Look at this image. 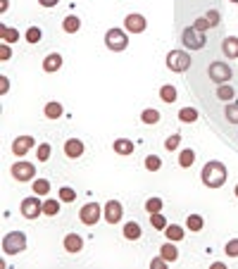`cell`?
<instances>
[{"label": "cell", "instance_id": "obj_1", "mask_svg": "<svg viewBox=\"0 0 238 269\" xmlns=\"http://www.w3.org/2000/svg\"><path fill=\"white\" fill-rule=\"evenodd\" d=\"M227 176H229L227 167L219 160L207 162L205 167H203V172H200V179H203V183H205L207 188H222L227 183Z\"/></svg>", "mask_w": 238, "mask_h": 269}, {"label": "cell", "instance_id": "obj_2", "mask_svg": "<svg viewBox=\"0 0 238 269\" xmlns=\"http://www.w3.org/2000/svg\"><path fill=\"white\" fill-rule=\"evenodd\" d=\"M26 250V236L24 231H10L2 238V253L5 255H19Z\"/></svg>", "mask_w": 238, "mask_h": 269}, {"label": "cell", "instance_id": "obj_3", "mask_svg": "<svg viewBox=\"0 0 238 269\" xmlns=\"http://www.w3.org/2000/svg\"><path fill=\"white\" fill-rule=\"evenodd\" d=\"M181 43L188 50H203L207 45V36H205V31H198L195 26H186L184 31H181Z\"/></svg>", "mask_w": 238, "mask_h": 269}, {"label": "cell", "instance_id": "obj_4", "mask_svg": "<svg viewBox=\"0 0 238 269\" xmlns=\"http://www.w3.org/2000/svg\"><path fill=\"white\" fill-rule=\"evenodd\" d=\"M207 76L215 81V84H229V79H234V69L227 65V62H222V60H215L210 69H207Z\"/></svg>", "mask_w": 238, "mask_h": 269}, {"label": "cell", "instance_id": "obj_5", "mask_svg": "<svg viewBox=\"0 0 238 269\" xmlns=\"http://www.w3.org/2000/svg\"><path fill=\"white\" fill-rule=\"evenodd\" d=\"M105 45H108L112 53H121V50L129 48V36L121 31V29H110L105 33Z\"/></svg>", "mask_w": 238, "mask_h": 269}, {"label": "cell", "instance_id": "obj_6", "mask_svg": "<svg viewBox=\"0 0 238 269\" xmlns=\"http://www.w3.org/2000/svg\"><path fill=\"white\" fill-rule=\"evenodd\" d=\"M167 67L172 72H186L191 67V55L186 50H169L167 53Z\"/></svg>", "mask_w": 238, "mask_h": 269}, {"label": "cell", "instance_id": "obj_7", "mask_svg": "<svg viewBox=\"0 0 238 269\" xmlns=\"http://www.w3.org/2000/svg\"><path fill=\"white\" fill-rule=\"evenodd\" d=\"M19 210H22V215L26 217V219H36V217L43 215V203L36 198V193L31 195V198H24L22 205H19Z\"/></svg>", "mask_w": 238, "mask_h": 269}, {"label": "cell", "instance_id": "obj_8", "mask_svg": "<svg viewBox=\"0 0 238 269\" xmlns=\"http://www.w3.org/2000/svg\"><path fill=\"white\" fill-rule=\"evenodd\" d=\"M12 176L17 179V181H33V174H36V167H33L31 162H24V160H19V162H14L12 164Z\"/></svg>", "mask_w": 238, "mask_h": 269}, {"label": "cell", "instance_id": "obj_9", "mask_svg": "<svg viewBox=\"0 0 238 269\" xmlns=\"http://www.w3.org/2000/svg\"><path fill=\"white\" fill-rule=\"evenodd\" d=\"M100 210H103V207H100L98 203H86L84 207H81V212H79V219H81L86 226H93V224H98V219L103 217Z\"/></svg>", "mask_w": 238, "mask_h": 269}, {"label": "cell", "instance_id": "obj_10", "mask_svg": "<svg viewBox=\"0 0 238 269\" xmlns=\"http://www.w3.org/2000/svg\"><path fill=\"white\" fill-rule=\"evenodd\" d=\"M103 210H105L103 217H105V222H108V224H119V222H121V217H124V207H121L119 200H108Z\"/></svg>", "mask_w": 238, "mask_h": 269}, {"label": "cell", "instance_id": "obj_11", "mask_svg": "<svg viewBox=\"0 0 238 269\" xmlns=\"http://www.w3.org/2000/svg\"><path fill=\"white\" fill-rule=\"evenodd\" d=\"M145 26H148V22H145V17L138 14V12L126 14V19H124V29H126L129 33H143L145 31Z\"/></svg>", "mask_w": 238, "mask_h": 269}, {"label": "cell", "instance_id": "obj_12", "mask_svg": "<svg viewBox=\"0 0 238 269\" xmlns=\"http://www.w3.org/2000/svg\"><path fill=\"white\" fill-rule=\"evenodd\" d=\"M33 136H17V138L12 140V152L17 155V157H22V155H26V152L33 148Z\"/></svg>", "mask_w": 238, "mask_h": 269}, {"label": "cell", "instance_id": "obj_13", "mask_svg": "<svg viewBox=\"0 0 238 269\" xmlns=\"http://www.w3.org/2000/svg\"><path fill=\"white\" fill-rule=\"evenodd\" d=\"M65 155L69 160H76V157H81L84 155V143L79 138H69L65 140Z\"/></svg>", "mask_w": 238, "mask_h": 269}, {"label": "cell", "instance_id": "obj_14", "mask_svg": "<svg viewBox=\"0 0 238 269\" xmlns=\"http://www.w3.org/2000/svg\"><path fill=\"white\" fill-rule=\"evenodd\" d=\"M222 53L227 55L229 60H236L238 57V38L236 36H229L222 41Z\"/></svg>", "mask_w": 238, "mask_h": 269}, {"label": "cell", "instance_id": "obj_15", "mask_svg": "<svg viewBox=\"0 0 238 269\" xmlns=\"http://www.w3.org/2000/svg\"><path fill=\"white\" fill-rule=\"evenodd\" d=\"M62 67V55L60 53H50V55H45V60H43V69L48 72V74H53V72H57Z\"/></svg>", "mask_w": 238, "mask_h": 269}, {"label": "cell", "instance_id": "obj_16", "mask_svg": "<svg viewBox=\"0 0 238 269\" xmlns=\"http://www.w3.org/2000/svg\"><path fill=\"white\" fill-rule=\"evenodd\" d=\"M62 243H65L67 253H79V250L84 248V241H81V236H79V234H67Z\"/></svg>", "mask_w": 238, "mask_h": 269}, {"label": "cell", "instance_id": "obj_17", "mask_svg": "<svg viewBox=\"0 0 238 269\" xmlns=\"http://www.w3.org/2000/svg\"><path fill=\"white\" fill-rule=\"evenodd\" d=\"M121 234H124V238L126 241H138L141 238V224H136V222H126L124 224V229H121Z\"/></svg>", "mask_w": 238, "mask_h": 269}, {"label": "cell", "instance_id": "obj_18", "mask_svg": "<svg viewBox=\"0 0 238 269\" xmlns=\"http://www.w3.org/2000/svg\"><path fill=\"white\" fill-rule=\"evenodd\" d=\"M236 96V91L231 84H217V98L222 100V103H229V100H234Z\"/></svg>", "mask_w": 238, "mask_h": 269}, {"label": "cell", "instance_id": "obj_19", "mask_svg": "<svg viewBox=\"0 0 238 269\" xmlns=\"http://www.w3.org/2000/svg\"><path fill=\"white\" fill-rule=\"evenodd\" d=\"M0 41L2 43H14V41H19V31L5 26V24H0Z\"/></svg>", "mask_w": 238, "mask_h": 269}, {"label": "cell", "instance_id": "obj_20", "mask_svg": "<svg viewBox=\"0 0 238 269\" xmlns=\"http://www.w3.org/2000/svg\"><path fill=\"white\" fill-rule=\"evenodd\" d=\"M112 148H115L117 155H131V152H133V143H131L129 138H117Z\"/></svg>", "mask_w": 238, "mask_h": 269}, {"label": "cell", "instance_id": "obj_21", "mask_svg": "<svg viewBox=\"0 0 238 269\" xmlns=\"http://www.w3.org/2000/svg\"><path fill=\"white\" fill-rule=\"evenodd\" d=\"M203 226H205V219L200 215H188V219H186V229L188 231H203Z\"/></svg>", "mask_w": 238, "mask_h": 269}, {"label": "cell", "instance_id": "obj_22", "mask_svg": "<svg viewBox=\"0 0 238 269\" xmlns=\"http://www.w3.org/2000/svg\"><path fill=\"white\" fill-rule=\"evenodd\" d=\"M160 255H162L167 262H176V260H179V250H176V246H172V243H164V246L160 248Z\"/></svg>", "mask_w": 238, "mask_h": 269}, {"label": "cell", "instance_id": "obj_23", "mask_svg": "<svg viewBox=\"0 0 238 269\" xmlns=\"http://www.w3.org/2000/svg\"><path fill=\"white\" fill-rule=\"evenodd\" d=\"M62 29H65L67 33H76L81 29V19L74 17V14H69V17H65V22H62Z\"/></svg>", "mask_w": 238, "mask_h": 269}, {"label": "cell", "instance_id": "obj_24", "mask_svg": "<svg viewBox=\"0 0 238 269\" xmlns=\"http://www.w3.org/2000/svg\"><path fill=\"white\" fill-rule=\"evenodd\" d=\"M43 112H45V117H48V119H60L65 110H62L60 103H48V105L43 108Z\"/></svg>", "mask_w": 238, "mask_h": 269}, {"label": "cell", "instance_id": "obj_25", "mask_svg": "<svg viewBox=\"0 0 238 269\" xmlns=\"http://www.w3.org/2000/svg\"><path fill=\"white\" fill-rule=\"evenodd\" d=\"M164 234H167V238H169V241H181V238L186 236V231L179 224H169L167 229H164Z\"/></svg>", "mask_w": 238, "mask_h": 269}, {"label": "cell", "instance_id": "obj_26", "mask_svg": "<svg viewBox=\"0 0 238 269\" xmlns=\"http://www.w3.org/2000/svg\"><path fill=\"white\" fill-rule=\"evenodd\" d=\"M160 100H162V103H174V100H176V88H174L172 84H164V86L160 88Z\"/></svg>", "mask_w": 238, "mask_h": 269}, {"label": "cell", "instance_id": "obj_27", "mask_svg": "<svg viewBox=\"0 0 238 269\" xmlns=\"http://www.w3.org/2000/svg\"><path fill=\"white\" fill-rule=\"evenodd\" d=\"M43 215H48V217L60 215V200H53V198L43 200Z\"/></svg>", "mask_w": 238, "mask_h": 269}, {"label": "cell", "instance_id": "obj_28", "mask_svg": "<svg viewBox=\"0 0 238 269\" xmlns=\"http://www.w3.org/2000/svg\"><path fill=\"white\" fill-rule=\"evenodd\" d=\"M195 162V152L191 150V148H186V150H181V155H179V164L184 167V169H188V167H193Z\"/></svg>", "mask_w": 238, "mask_h": 269}, {"label": "cell", "instance_id": "obj_29", "mask_svg": "<svg viewBox=\"0 0 238 269\" xmlns=\"http://www.w3.org/2000/svg\"><path fill=\"white\" fill-rule=\"evenodd\" d=\"M33 193L48 195L50 193V181H48V179H33Z\"/></svg>", "mask_w": 238, "mask_h": 269}, {"label": "cell", "instance_id": "obj_30", "mask_svg": "<svg viewBox=\"0 0 238 269\" xmlns=\"http://www.w3.org/2000/svg\"><path fill=\"white\" fill-rule=\"evenodd\" d=\"M179 119L186 122V124H193L195 119H198V110L195 108H181L179 110Z\"/></svg>", "mask_w": 238, "mask_h": 269}, {"label": "cell", "instance_id": "obj_31", "mask_svg": "<svg viewBox=\"0 0 238 269\" xmlns=\"http://www.w3.org/2000/svg\"><path fill=\"white\" fill-rule=\"evenodd\" d=\"M141 122H143V124H157V122H160V112H157V110H152V108L143 110V112H141Z\"/></svg>", "mask_w": 238, "mask_h": 269}, {"label": "cell", "instance_id": "obj_32", "mask_svg": "<svg viewBox=\"0 0 238 269\" xmlns=\"http://www.w3.org/2000/svg\"><path fill=\"white\" fill-rule=\"evenodd\" d=\"M224 117H227L229 124H238V103L227 105V110H224Z\"/></svg>", "mask_w": 238, "mask_h": 269}, {"label": "cell", "instance_id": "obj_33", "mask_svg": "<svg viewBox=\"0 0 238 269\" xmlns=\"http://www.w3.org/2000/svg\"><path fill=\"white\" fill-rule=\"evenodd\" d=\"M50 152H53L50 143H41V145H38V150H36V157H38V162H48V160H50Z\"/></svg>", "mask_w": 238, "mask_h": 269}, {"label": "cell", "instance_id": "obj_34", "mask_svg": "<svg viewBox=\"0 0 238 269\" xmlns=\"http://www.w3.org/2000/svg\"><path fill=\"white\" fill-rule=\"evenodd\" d=\"M150 224L155 226V229L164 231V229H167V219H164L162 212H152V215H150Z\"/></svg>", "mask_w": 238, "mask_h": 269}, {"label": "cell", "instance_id": "obj_35", "mask_svg": "<svg viewBox=\"0 0 238 269\" xmlns=\"http://www.w3.org/2000/svg\"><path fill=\"white\" fill-rule=\"evenodd\" d=\"M160 167H162V160H160L157 155H148V157H145V169H148V172H157Z\"/></svg>", "mask_w": 238, "mask_h": 269}, {"label": "cell", "instance_id": "obj_36", "mask_svg": "<svg viewBox=\"0 0 238 269\" xmlns=\"http://www.w3.org/2000/svg\"><path fill=\"white\" fill-rule=\"evenodd\" d=\"M41 36H43V33H41L38 26H29V29H26V41H29L31 45L38 43V41H41Z\"/></svg>", "mask_w": 238, "mask_h": 269}, {"label": "cell", "instance_id": "obj_37", "mask_svg": "<svg viewBox=\"0 0 238 269\" xmlns=\"http://www.w3.org/2000/svg\"><path fill=\"white\" fill-rule=\"evenodd\" d=\"M74 198H76V191H74V188H69V186L60 188V200H62V203H74Z\"/></svg>", "mask_w": 238, "mask_h": 269}, {"label": "cell", "instance_id": "obj_38", "mask_svg": "<svg viewBox=\"0 0 238 269\" xmlns=\"http://www.w3.org/2000/svg\"><path fill=\"white\" fill-rule=\"evenodd\" d=\"M145 212H162V200L160 198H150L148 203H145Z\"/></svg>", "mask_w": 238, "mask_h": 269}, {"label": "cell", "instance_id": "obj_39", "mask_svg": "<svg viewBox=\"0 0 238 269\" xmlns=\"http://www.w3.org/2000/svg\"><path fill=\"white\" fill-rule=\"evenodd\" d=\"M179 145H181V136H179V134H174V136H169V138L164 140V148H167V150H176Z\"/></svg>", "mask_w": 238, "mask_h": 269}, {"label": "cell", "instance_id": "obj_40", "mask_svg": "<svg viewBox=\"0 0 238 269\" xmlns=\"http://www.w3.org/2000/svg\"><path fill=\"white\" fill-rule=\"evenodd\" d=\"M224 250H227L229 258H238V238H231V241L227 243V248H224Z\"/></svg>", "mask_w": 238, "mask_h": 269}, {"label": "cell", "instance_id": "obj_41", "mask_svg": "<svg viewBox=\"0 0 238 269\" xmlns=\"http://www.w3.org/2000/svg\"><path fill=\"white\" fill-rule=\"evenodd\" d=\"M198 31H207V29H212V24H210V19L207 17H200V19H195V24H193Z\"/></svg>", "mask_w": 238, "mask_h": 269}, {"label": "cell", "instance_id": "obj_42", "mask_svg": "<svg viewBox=\"0 0 238 269\" xmlns=\"http://www.w3.org/2000/svg\"><path fill=\"white\" fill-rule=\"evenodd\" d=\"M10 57H12L10 45H7V43H0V60H2V62H7Z\"/></svg>", "mask_w": 238, "mask_h": 269}, {"label": "cell", "instance_id": "obj_43", "mask_svg": "<svg viewBox=\"0 0 238 269\" xmlns=\"http://www.w3.org/2000/svg\"><path fill=\"white\" fill-rule=\"evenodd\" d=\"M205 17L210 19V24H212V26H217V24H219V12H217V10H210Z\"/></svg>", "mask_w": 238, "mask_h": 269}, {"label": "cell", "instance_id": "obj_44", "mask_svg": "<svg viewBox=\"0 0 238 269\" xmlns=\"http://www.w3.org/2000/svg\"><path fill=\"white\" fill-rule=\"evenodd\" d=\"M167 265H169V262H167V260L162 258V255H160V258H155L150 262V267H155V269H160V267H167Z\"/></svg>", "mask_w": 238, "mask_h": 269}, {"label": "cell", "instance_id": "obj_45", "mask_svg": "<svg viewBox=\"0 0 238 269\" xmlns=\"http://www.w3.org/2000/svg\"><path fill=\"white\" fill-rule=\"evenodd\" d=\"M7 88H10V81H7V76H0V93L5 96V93H7Z\"/></svg>", "mask_w": 238, "mask_h": 269}, {"label": "cell", "instance_id": "obj_46", "mask_svg": "<svg viewBox=\"0 0 238 269\" xmlns=\"http://www.w3.org/2000/svg\"><path fill=\"white\" fill-rule=\"evenodd\" d=\"M38 2H41L43 7H55V5H57L60 0H38Z\"/></svg>", "mask_w": 238, "mask_h": 269}, {"label": "cell", "instance_id": "obj_47", "mask_svg": "<svg viewBox=\"0 0 238 269\" xmlns=\"http://www.w3.org/2000/svg\"><path fill=\"white\" fill-rule=\"evenodd\" d=\"M0 10H2V12L7 10V0H0Z\"/></svg>", "mask_w": 238, "mask_h": 269}, {"label": "cell", "instance_id": "obj_48", "mask_svg": "<svg viewBox=\"0 0 238 269\" xmlns=\"http://www.w3.org/2000/svg\"><path fill=\"white\" fill-rule=\"evenodd\" d=\"M234 193H236V198H238V186H236V191H234Z\"/></svg>", "mask_w": 238, "mask_h": 269}, {"label": "cell", "instance_id": "obj_49", "mask_svg": "<svg viewBox=\"0 0 238 269\" xmlns=\"http://www.w3.org/2000/svg\"><path fill=\"white\" fill-rule=\"evenodd\" d=\"M231 2H238V0H231Z\"/></svg>", "mask_w": 238, "mask_h": 269}]
</instances>
